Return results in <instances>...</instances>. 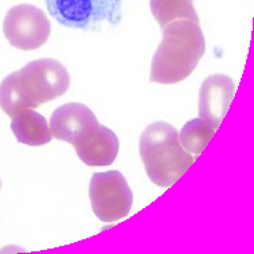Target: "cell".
I'll return each mask as SVG.
<instances>
[{"mask_svg": "<svg viewBox=\"0 0 254 254\" xmlns=\"http://www.w3.org/2000/svg\"><path fill=\"white\" fill-rule=\"evenodd\" d=\"M0 189H1V183H0Z\"/></svg>", "mask_w": 254, "mask_h": 254, "instance_id": "cell-14", "label": "cell"}, {"mask_svg": "<svg viewBox=\"0 0 254 254\" xmlns=\"http://www.w3.org/2000/svg\"><path fill=\"white\" fill-rule=\"evenodd\" d=\"M3 33L11 46L24 51L37 50L50 37L51 24L41 8L31 4H19L5 15Z\"/></svg>", "mask_w": 254, "mask_h": 254, "instance_id": "cell-6", "label": "cell"}, {"mask_svg": "<svg viewBox=\"0 0 254 254\" xmlns=\"http://www.w3.org/2000/svg\"><path fill=\"white\" fill-rule=\"evenodd\" d=\"M0 108L9 117H14L16 113L26 108H31V104L20 88L18 71L11 73L0 82Z\"/></svg>", "mask_w": 254, "mask_h": 254, "instance_id": "cell-13", "label": "cell"}, {"mask_svg": "<svg viewBox=\"0 0 254 254\" xmlns=\"http://www.w3.org/2000/svg\"><path fill=\"white\" fill-rule=\"evenodd\" d=\"M215 128L203 119H194L183 127L179 133L182 147L191 155H200L215 134Z\"/></svg>", "mask_w": 254, "mask_h": 254, "instance_id": "cell-12", "label": "cell"}, {"mask_svg": "<svg viewBox=\"0 0 254 254\" xmlns=\"http://www.w3.org/2000/svg\"><path fill=\"white\" fill-rule=\"evenodd\" d=\"M140 156L151 182L164 189L175 185L195 160L182 147L176 128L162 121L148 125L141 133Z\"/></svg>", "mask_w": 254, "mask_h": 254, "instance_id": "cell-2", "label": "cell"}, {"mask_svg": "<svg viewBox=\"0 0 254 254\" xmlns=\"http://www.w3.org/2000/svg\"><path fill=\"white\" fill-rule=\"evenodd\" d=\"M18 78L33 109L62 97L70 86L67 69L53 58H41L30 62L18 70Z\"/></svg>", "mask_w": 254, "mask_h": 254, "instance_id": "cell-3", "label": "cell"}, {"mask_svg": "<svg viewBox=\"0 0 254 254\" xmlns=\"http://www.w3.org/2000/svg\"><path fill=\"white\" fill-rule=\"evenodd\" d=\"M46 5L51 16L62 26L94 30L105 22H120L123 0H46Z\"/></svg>", "mask_w": 254, "mask_h": 254, "instance_id": "cell-4", "label": "cell"}, {"mask_svg": "<svg viewBox=\"0 0 254 254\" xmlns=\"http://www.w3.org/2000/svg\"><path fill=\"white\" fill-rule=\"evenodd\" d=\"M149 7L153 18L162 28L178 19L199 23L194 0H149Z\"/></svg>", "mask_w": 254, "mask_h": 254, "instance_id": "cell-11", "label": "cell"}, {"mask_svg": "<svg viewBox=\"0 0 254 254\" xmlns=\"http://www.w3.org/2000/svg\"><path fill=\"white\" fill-rule=\"evenodd\" d=\"M97 124V117L90 111V108L79 102H67L54 111L49 125L51 134L56 139L74 145L81 141Z\"/></svg>", "mask_w": 254, "mask_h": 254, "instance_id": "cell-7", "label": "cell"}, {"mask_svg": "<svg viewBox=\"0 0 254 254\" xmlns=\"http://www.w3.org/2000/svg\"><path fill=\"white\" fill-rule=\"evenodd\" d=\"M89 196L93 213L107 223L129 215L133 204L132 190L125 176L119 171L94 174L89 186Z\"/></svg>", "mask_w": 254, "mask_h": 254, "instance_id": "cell-5", "label": "cell"}, {"mask_svg": "<svg viewBox=\"0 0 254 254\" xmlns=\"http://www.w3.org/2000/svg\"><path fill=\"white\" fill-rule=\"evenodd\" d=\"M234 93L236 83L230 77L223 74L210 75L204 79L199 92V117L218 129L229 111Z\"/></svg>", "mask_w": 254, "mask_h": 254, "instance_id": "cell-8", "label": "cell"}, {"mask_svg": "<svg viewBox=\"0 0 254 254\" xmlns=\"http://www.w3.org/2000/svg\"><path fill=\"white\" fill-rule=\"evenodd\" d=\"M74 148L86 166H111L117 157L120 141L113 130L97 124L81 141L74 144Z\"/></svg>", "mask_w": 254, "mask_h": 254, "instance_id": "cell-9", "label": "cell"}, {"mask_svg": "<svg viewBox=\"0 0 254 254\" xmlns=\"http://www.w3.org/2000/svg\"><path fill=\"white\" fill-rule=\"evenodd\" d=\"M206 53L199 23L178 19L163 27V39L151 64V82L172 85L186 79Z\"/></svg>", "mask_w": 254, "mask_h": 254, "instance_id": "cell-1", "label": "cell"}, {"mask_svg": "<svg viewBox=\"0 0 254 254\" xmlns=\"http://www.w3.org/2000/svg\"><path fill=\"white\" fill-rule=\"evenodd\" d=\"M11 130L19 143L31 147L45 145L53 139L46 119L31 108H26L12 117Z\"/></svg>", "mask_w": 254, "mask_h": 254, "instance_id": "cell-10", "label": "cell"}]
</instances>
